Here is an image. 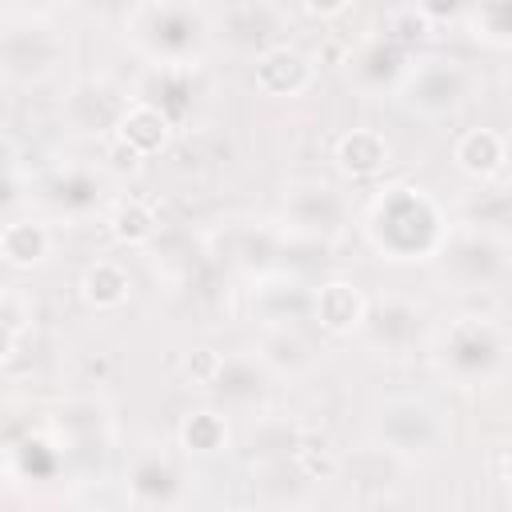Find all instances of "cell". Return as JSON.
<instances>
[{"label":"cell","mask_w":512,"mask_h":512,"mask_svg":"<svg viewBox=\"0 0 512 512\" xmlns=\"http://www.w3.org/2000/svg\"><path fill=\"white\" fill-rule=\"evenodd\" d=\"M168 136H172V120H168L160 108L144 104V100H132V108H128L124 120H120V132H116V140H120L124 148H132L140 160L164 152Z\"/></svg>","instance_id":"cell-15"},{"label":"cell","mask_w":512,"mask_h":512,"mask_svg":"<svg viewBox=\"0 0 512 512\" xmlns=\"http://www.w3.org/2000/svg\"><path fill=\"white\" fill-rule=\"evenodd\" d=\"M128 108H132V96L116 92L112 84H104V80H80L68 92V100H64V120L80 136H108V132L116 136Z\"/></svg>","instance_id":"cell-8"},{"label":"cell","mask_w":512,"mask_h":512,"mask_svg":"<svg viewBox=\"0 0 512 512\" xmlns=\"http://www.w3.org/2000/svg\"><path fill=\"white\" fill-rule=\"evenodd\" d=\"M256 312L264 324L272 328H288L296 324L304 312H312V296L300 292V284H264L256 292Z\"/></svg>","instance_id":"cell-22"},{"label":"cell","mask_w":512,"mask_h":512,"mask_svg":"<svg viewBox=\"0 0 512 512\" xmlns=\"http://www.w3.org/2000/svg\"><path fill=\"white\" fill-rule=\"evenodd\" d=\"M416 320H420V316H416V308H412L408 300H380V304L368 308L360 332H364L372 344L400 352V348L416 336Z\"/></svg>","instance_id":"cell-17"},{"label":"cell","mask_w":512,"mask_h":512,"mask_svg":"<svg viewBox=\"0 0 512 512\" xmlns=\"http://www.w3.org/2000/svg\"><path fill=\"white\" fill-rule=\"evenodd\" d=\"M228 440V420L224 412L216 408H200V412H188L184 424H180V444L196 456H208V452H220Z\"/></svg>","instance_id":"cell-23"},{"label":"cell","mask_w":512,"mask_h":512,"mask_svg":"<svg viewBox=\"0 0 512 512\" xmlns=\"http://www.w3.org/2000/svg\"><path fill=\"white\" fill-rule=\"evenodd\" d=\"M504 248L508 244H496V240H488L480 232L460 228V232L448 236V244L440 248L436 260H440L444 276H452L460 288H484V284L500 280V272H504Z\"/></svg>","instance_id":"cell-7"},{"label":"cell","mask_w":512,"mask_h":512,"mask_svg":"<svg viewBox=\"0 0 512 512\" xmlns=\"http://www.w3.org/2000/svg\"><path fill=\"white\" fill-rule=\"evenodd\" d=\"M456 168L472 180H496L504 164H512V148L496 128H472L456 140Z\"/></svg>","instance_id":"cell-13"},{"label":"cell","mask_w":512,"mask_h":512,"mask_svg":"<svg viewBox=\"0 0 512 512\" xmlns=\"http://www.w3.org/2000/svg\"><path fill=\"white\" fill-rule=\"evenodd\" d=\"M288 24V12L276 4H228L212 12V32H220L232 48L264 56L268 48H280V32Z\"/></svg>","instance_id":"cell-6"},{"label":"cell","mask_w":512,"mask_h":512,"mask_svg":"<svg viewBox=\"0 0 512 512\" xmlns=\"http://www.w3.org/2000/svg\"><path fill=\"white\" fill-rule=\"evenodd\" d=\"M96 196H100V180L88 168H68L48 180V200L64 216H84L96 204Z\"/></svg>","instance_id":"cell-20"},{"label":"cell","mask_w":512,"mask_h":512,"mask_svg":"<svg viewBox=\"0 0 512 512\" xmlns=\"http://www.w3.org/2000/svg\"><path fill=\"white\" fill-rule=\"evenodd\" d=\"M508 92H512V68H508Z\"/></svg>","instance_id":"cell-30"},{"label":"cell","mask_w":512,"mask_h":512,"mask_svg":"<svg viewBox=\"0 0 512 512\" xmlns=\"http://www.w3.org/2000/svg\"><path fill=\"white\" fill-rule=\"evenodd\" d=\"M472 68L452 56H424L408 64V76L400 84L404 104L424 112V116H448L472 96Z\"/></svg>","instance_id":"cell-4"},{"label":"cell","mask_w":512,"mask_h":512,"mask_svg":"<svg viewBox=\"0 0 512 512\" xmlns=\"http://www.w3.org/2000/svg\"><path fill=\"white\" fill-rule=\"evenodd\" d=\"M0 320H4V356H12L16 344H20L24 324L32 320V304L24 300L20 288H8V292H4V300H0Z\"/></svg>","instance_id":"cell-27"},{"label":"cell","mask_w":512,"mask_h":512,"mask_svg":"<svg viewBox=\"0 0 512 512\" xmlns=\"http://www.w3.org/2000/svg\"><path fill=\"white\" fill-rule=\"evenodd\" d=\"M464 20H468V28L480 40H488V44H512V0L464 8Z\"/></svg>","instance_id":"cell-25"},{"label":"cell","mask_w":512,"mask_h":512,"mask_svg":"<svg viewBox=\"0 0 512 512\" xmlns=\"http://www.w3.org/2000/svg\"><path fill=\"white\" fill-rule=\"evenodd\" d=\"M428 32H432L428 8H392V12L384 16V36H388L392 44H400L404 52H408L412 44L428 40Z\"/></svg>","instance_id":"cell-26"},{"label":"cell","mask_w":512,"mask_h":512,"mask_svg":"<svg viewBox=\"0 0 512 512\" xmlns=\"http://www.w3.org/2000/svg\"><path fill=\"white\" fill-rule=\"evenodd\" d=\"M220 368H224V356L212 352V348H196V352L184 360V376H188L192 384H200V388H212L216 376H220Z\"/></svg>","instance_id":"cell-28"},{"label":"cell","mask_w":512,"mask_h":512,"mask_svg":"<svg viewBox=\"0 0 512 512\" xmlns=\"http://www.w3.org/2000/svg\"><path fill=\"white\" fill-rule=\"evenodd\" d=\"M212 32V12L200 4H140L124 16V36L156 64H192Z\"/></svg>","instance_id":"cell-2"},{"label":"cell","mask_w":512,"mask_h":512,"mask_svg":"<svg viewBox=\"0 0 512 512\" xmlns=\"http://www.w3.org/2000/svg\"><path fill=\"white\" fill-rule=\"evenodd\" d=\"M464 228L496 244L512 240V184H488L464 204Z\"/></svg>","instance_id":"cell-14"},{"label":"cell","mask_w":512,"mask_h":512,"mask_svg":"<svg viewBox=\"0 0 512 512\" xmlns=\"http://www.w3.org/2000/svg\"><path fill=\"white\" fill-rule=\"evenodd\" d=\"M284 212L300 232L328 236L348 220V200L324 180H304L284 196Z\"/></svg>","instance_id":"cell-9"},{"label":"cell","mask_w":512,"mask_h":512,"mask_svg":"<svg viewBox=\"0 0 512 512\" xmlns=\"http://www.w3.org/2000/svg\"><path fill=\"white\" fill-rule=\"evenodd\" d=\"M312 76H316L312 60L292 44H280L256 56V88L264 96H300L312 84Z\"/></svg>","instance_id":"cell-11"},{"label":"cell","mask_w":512,"mask_h":512,"mask_svg":"<svg viewBox=\"0 0 512 512\" xmlns=\"http://www.w3.org/2000/svg\"><path fill=\"white\" fill-rule=\"evenodd\" d=\"M364 236L384 260H428L448 244V220L440 204L412 184H392L372 196L364 212Z\"/></svg>","instance_id":"cell-1"},{"label":"cell","mask_w":512,"mask_h":512,"mask_svg":"<svg viewBox=\"0 0 512 512\" xmlns=\"http://www.w3.org/2000/svg\"><path fill=\"white\" fill-rule=\"evenodd\" d=\"M184 492L180 468L164 452H140L128 468V496L144 508H172Z\"/></svg>","instance_id":"cell-10"},{"label":"cell","mask_w":512,"mask_h":512,"mask_svg":"<svg viewBox=\"0 0 512 512\" xmlns=\"http://www.w3.org/2000/svg\"><path fill=\"white\" fill-rule=\"evenodd\" d=\"M504 480H508V484H512V452H508V456H504Z\"/></svg>","instance_id":"cell-29"},{"label":"cell","mask_w":512,"mask_h":512,"mask_svg":"<svg viewBox=\"0 0 512 512\" xmlns=\"http://www.w3.org/2000/svg\"><path fill=\"white\" fill-rule=\"evenodd\" d=\"M444 432L448 428H444L440 412L424 400H388L376 412V440H380V448H388L400 460L436 452Z\"/></svg>","instance_id":"cell-5"},{"label":"cell","mask_w":512,"mask_h":512,"mask_svg":"<svg viewBox=\"0 0 512 512\" xmlns=\"http://www.w3.org/2000/svg\"><path fill=\"white\" fill-rule=\"evenodd\" d=\"M388 156H392L388 140H384L380 132H372V128H352V132H344V136L336 140V164H340L348 176H356V180L380 176V172L388 168Z\"/></svg>","instance_id":"cell-16"},{"label":"cell","mask_w":512,"mask_h":512,"mask_svg":"<svg viewBox=\"0 0 512 512\" xmlns=\"http://www.w3.org/2000/svg\"><path fill=\"white\" fill-rule=\"evenodd\" d=\"M264 360H248V356H236V360H224L212 392L220 396V404L228 408H252L260 396H264Z\"/></svg>","instance_id":"cell-18"},{"label":"cell","mask_w":512,"mask_h":512,"mask_svg":"<svg viewBox=\"0 0 512 512\" xmlns=\"http://www.w3.org/2000/svg\"><path fill=\"white\" fill-rule=\"evenodd\" d=\"M128 288H132V280L124 272V264H116V260L88 264V272L80 280V292H84V300L92 308H120L128 300Z\"/></svg>","instance_id":"cell-21"},{"label":"cell","mask_w":512,"mask_h":512,"mask_svg":"<svg viewBox=\"0 0 512 512\" xmlns=\"http://www.w3.org/2000/svg\"><path fill=\"white\" fill-rule=\"evenodd\" d=\"M312 316L320 320L324 332L348 336V332H360V328H364L368 300L360 296L356 284H348V280H328V284H320L316 296H312Z\"/></svg>","instance_id":"cell-12"},{"label":"cell","mask_w":512,"mask_h":512,"mask_svg":"<svg viewBox=\"0 0 512 512\" xmlns=\"http://www.w3.org/2000/svg\"><path fill=\"white\" fill-rule=\"evenodd\" d=\"M52 248V236L40 220H8L0 232V256L12 268H36Z\"/></svg>","instance_id":"cell-19"},{"label":"cell","mask_w":512,"mask_h":512,"mask_svg":"<svg viewBox=\"0 0 512 512\" xmlns=\"http://www.w3.org/2000/svg\"><path fill=\"white\" fill-rule=\"evenodd\" d=\"M108 224H112V236L128 248H140V244L156 240V232H160V220L144 200H120Z\"/></svg>","instance_id":"cell-24"},{"label":"cell","mask_w":512,"mask_h":512,"mask_svg":"<svg viewBox=\"0 0 512 512\" xmlns=\"http://www.w3.org/2000/svg\"><path fill=\"white\" fill-rule=\"evenodd\" d=\"M508 360V336L488 316H456L436 344V368L456 384L472 388L492 380Z\"/></svg>","instance_id":"cell-3"}]
</instances>
